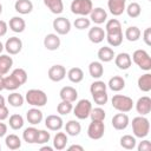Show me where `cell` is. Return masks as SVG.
Masks as SVG:
<instances>
[{
	"label": "cell",
	"instance_id": "cell-1",
	"mask_svg": "<svg viewBox=\"0 0 151 151\" xmlns=\"http://www.w3.org/2000/svg\"><path fill=\"white\" fill-rule=\"evenodd\" d=\"M132 132L136 138H145L150 132V122L145 116H137L132 119Z\"/></svg>",
	"mask_w": 151,
	"mask_h": 151
},
{
	"label": "cell",
	"instance_id": "cell-2",
	"mask_svg": "<svg viewBox=\"0 0 151 151\" xmlns=\"http://www.w3.org/2000/svg\"><path fill=\"white\" fill-rule=\"evenodd\" d=\"M25 100L34 107H42L47 104V94L39 88H31L25 94Z\"/></svg>",
	"mask_w": 151,
	"mask_h": 151
},
{
	"label": "cell",
	"instance_id": "cell-3",
	"mask_svg": "<svg viewBox=\"0 0 151 151\" xmlns=\"http://www.w3.org/2000/svg\"><path fill=\"white\" fill-rule=\"evenodd\" d=\"M111 104L113 109H116L119 112H124V113L130 112L134 105L132 98L127 96H123V94H114L111 99Z\"/></svg>",
	"mask_w": 151,
	"mask_h": 151
},
{
	"label": "cell",
	"instance_id": "cell-4",
	"mask_svg": "<svg viewBox=\"0 0 151 151\" xmlns=\"http://www.w3.org/2000/svg\"><path fill=\"white\" fill-rule=\"evenodd\" d=\"M93 9L92 0H73L71 2V12L79 17L90 15Z\"/></svg>",
	"mask_w": 151,
	"mask_h": 151
},
{
	"label": "cell",
	"instance_id": "cell-5",
	"mask_svg": "<svg viewBox=\"0 0 151 151\" xmlns=\"http://www.w3.org/2000/svg\"><path fill=\"white\" fill-rule=\"evenodd\" d=\"M131 59L139 68H142L144 71L151 70V58H150V54L145 50H136L133 52Z\"/></svg>",
	"mask_w": 151,
	"mask_h": 151
},
{
	"label": "cell",
	"instance_id": "cell-6",
	"mask_svg": "<svg viewBox=\"0 0 151 151\" xmlns=\"http://www.w3.org/2000/svg\"><path fill=\"white\" fill-rule=\"evenodd\" d=\"M92 110V104L88 99H80L76 106L73 107V114L78 118V119H86L90 117Z\"/></svg>",
	"mask_w": 151,
	"mask_h": 151
},
{
	"label": "cell",
	"instance_id": "cell-7",
	"mask_svg": "<svg viewBox=\"0 0 151 151\" xmlns=\"http://www.w3.org/2000/svg\"><path fill=\"white\" fill-rule=\"evenodd\" d=\"M105 133V124L104 120H92L87 127V136L93 140H98L103 138Z\"/></svg>",
	"mask_w": 151,
	"mask_h": 151
},
{
	"label": "cell",
	"instance_id": "cell-8",
	"mask_svg": "<svg viewBox=\"0 0 151 151\" xmlns=\"http://www.w3.org/2000/svg\"><path fill=\"white\" fill-rule=\"evenodd\" d=\"M53 29L59 35H65L71 31V22L65 17H58L53 20Z\"/></svg>",
	"mask_w": 151,
	"mask_h": 151
},
{
	"label": "cell",
	"instance_id": "cell-9",
	"mask_svg": "<svg viewBox=\"0 0 151 151\" xmlns=\"http://www.w3.org/2000/svg\"><path fill=\"white\" fill-rule=\"evenodd\" d=\"M5 50L11 55H15V54L20 53V51L22 50V41H21V39L18 38V37L8 38L6 40V42H5Z\"/></svg>",
	"mask_w": 151,
	"mask_h": 151
},
{
	"label": "cell",
	"instance_id": "cell-10",
	"mask_svg": "<svg viewBox=\"0 0 151 151\" xmlns=\"http://www.w3.org/2000/svg\"><path fill=\"white\" fill-rule=\"evenodd\" d=\"M47 76L50 78V80L52 81H61L65 77H66V68L63 66V65H53L48 68V72H47Z\"/></svg>",
	"mask_w": 151,
	"mask_h": 151
},
{
	"label": "cell",
	"instance_id": "cell-11",
	"mask_svg": "<svg viewBox=\"0 0 151 151\" xmlns=\"http://www.w3.org/2000/svg\"><path fill=\"white\" fill-rule=\"evenodd\" d=\"M111 124L112 126L118 130V131H122V130H125L129 124H130V119H129V116L124 112H120V113H117L112 117V120H111Z\"/></svg>",
	"mask_w": 151,
	"mask_h": 151
},
{
	"label": "cell",
	"instance_id": "cell-12",
	"mask_svg": "<svg viewBox=\"0 0 151 151\" xmlns=\"http://www.w3.org/2000/svg\"><path fill=\"white\" fill-rule=\"evenodd\" d=\"M114 64L119 70H129L132 65V59L131 55L126 52H120L117 55H114Z\"/></svg>",
	"mask_w": 151,
	"mask_h": 151
},
{
	"label": "cell",
	"instance_id": "cell-13",
	"mask_svg": "<svg viewBox=\"0 0 151 151\" xmlns=\"http://www.w3.org/2000/svg\"><path fill=\"white\" fill-rule=\"evenodd\" d=\"M107 7L112 15L119 17L125 11L126 0H107Z\"/></svg>",
	"mask_w": 151,
	"mask_h": 151
},
{
	"label": "cell",
	"instance_id": "cell-14",
	"mask_svg": "<svg viewBox=\"0 0 151 151\" xmlns=\"http://www.w3.org/2000/svg\"><path fill=\"white\" fill-rule=\"evenodd\" d=\"M136 110L139 116H146L151 112V98L147 96L140 97L136 103Z\"/></svg>",
	"mask_w": 151,
	"mask_h": 151
},
{
	"label": "cell",
	"instance_id": "cell-15",
	"mask_svg": "<svg viewBox=\"0 0 151 151\" xmlns=\"http://www.w3.org/2000/svg\"><path fill=\"white\" fill-rule=\"evenodd\" d=\"M45 126L50 131H59L64 126V122H63L60 116L50 114L45 118Z\"/></svg>",
	"mask_w": 151,
	"mask_h": 151
},
{
	"label": "cell",
	"instance_id": "cell-16",
	"mask_svg": "<svg viewBox=\"0 0 151 151\" xmlns=\"http://www.w3.org/2000/svg\"><path fill=\"white\" fill-rule=\"evenodd\" d=\"M60 38L55 33H50L44 38V46L48 51H55L60 47Z\"/></svg>",
	"mask_w": 151,
	"mask_h": 151
},
{
	"label": "cell",
	"instance_id": "cell-17",
	"mask_svg": "<svg viewBox=\"0 0 151 151\" xmlns=\"http://www.w3.org/2000/svg\"><path fill=\"white\" fill-rule=\"evenodd\" d=\"M107 19V12L101 7H96L90 13V20L93 21L97 25L104 24Z\"/></svg>",
	"mask_w": 151,
	"mask_h": 151
},
{
	"label": "cell",
	"instance_id": "cell-18",
	"mask_svg": "<svg viewBox=\"0 0 151 151\" xmlns=\"http://www.w3.org/2000/svg\"><path fill=\"white\" fill-rule=\"evenodd\" d=\"M87 37H88L91 42L99 44L105 38V29H103L100 26H93L92 28H90V31L87 33Z\"/></svg>",
	"mask_w": 151,
	"mask_h": 151
},
{
	"label": "cell",
	"instance_id": "cell-19",
	"mask_svg": "<svg viewBox=\"0 0 151 151\" xmlns=\"http://www.w3.org/2000/svg\"><path fill=\"white\" fill-rule=\"evenodd\" d=\"M42 118H44L42 112L38 107H34L33 106L32 109H29L26 112V119H27V122L31 125H38V124H40L42 122Z\"/></svg>",
	"mask_w": 151,
	"mask_h": 151
},
{
	"label": "cell",
	"instance_id": "cell-20",
	"mask_svg": "<svg viewBox=\"0 0 151 151\" xmlns=\"http://www.w3.org/2000/svg\"><path fill=\"white\" fill-rule=\"evenodd\" d=\"M59 96H60L61 100H66V101L73 103L78 98V91L74 87H72V86H64L60 90Z\"/></svg>",
	"mask_w": 151,
	"mask_h": 151
},
{
	"label": "cell",
	"instance_id": "cell-21",
	"mask_svg": "<svg viewBox=\"0 0 151 151\" xmlns=\"http://www.w3.org/2000/svg\"><path fill=\"white\" fill-rule=\"evenodd\" d=\"M14 9L19 14H29L33 11V4L31 0H17L14 4Z\"/></svg>",
	"mask_w": 151,
	"mask_h": 151
},
{
	"label": "cell",
	"instance_id": "cell-22",
	"mask_svg": "<svg viewBox=\"0 0 151 151\" xmlns=\"http://www.w3.org/2000/svg\"><path fill=\"white\" fill-rule=\"evenodd\" d=\"M8 26L11 31H13L14 33H21L26 28V22L21 17H13L9 19Z\"/></svg>",
	"mask_w": 151,
	"mask_h": 151
},
{
	"label": "cell",
	"instance_id": "cell-23",
	"mask_svg": "<svg viewBox=\"0 0 151 151\" xmlns=\"http://www.w3.org/2000/svg\"><path fill=\"white\" fill-rule=\"evenodd\" d=\"M97 55H98V59L101 63H110V61H112L114 59V55L116 54H114V51L111 47L104 46V47H100L98 50Z\"/></svg>",
	"mask_w": 151,
	"mask_h": 151
},
{
	"label": "cell",
	"instance_id": "cell-24",
	"mask_svg": "<svg viewBox=\"0 0 151 151\" xmlns=\"http://www.w3.org/2000/svg\"><path fill=\"white\" fill-rule=\"evenodd\" d=\"M106 85L113 92H119L125 87V79L120 76H113L112 78H110V80Z\"/></svg>",
	"mask_w": 151,
	"mask_h": 151
},
{
	"label": "cell",
	"instance_id": "cell-25",
	"mask_svg": "<svg viewBox=\"0 0 151 151\" xmlns=\"http://www.w3.org/2000/svg\"><path fill=\"white\" fill-rule=\"evenodd\" d=\"M88 73L92 78L99 79L104 74V66L101 61H92L88 65Z\"/></svg>",
	"mask_w": 151,
	"mask_h": 151
},
{
	"label": "cell",
	"instance_id": "cell-26",
	"mask_svg": "<svg viewBox=\"0 0 151 151\" xmlns=\"http://www.w3.org/2000/svg\"><path fill=\"white\" fill-rule=\"evenodd\" d=\"M68 142L67 133L65 132H57V134L53 138V149L55 150H64L66 147V144Z\"/></svg>",
	"mask_w": 151,
	"mask_h": 151
},
{
	"label": "cell",
	"instance_id": "cell-27",
	"mask_svg": "<svg viewBox=\"0 0 151 151\" xmlns=\"http://www.w3.org/2000/svg\"><path fill=\"white\" fill-rule=\"evenodd\" d=\"M65 131L68 136H72V137H76L78 136L80 132H81V125L78 120H74V119H71L66 123L65 125Z\"/></svg>",
	"mask_w": 151,
	"mask_h": 151
},
{
	"label": "cell",
	"instance_id": "cell-28",
	"mask_svg": "<svg viewBox=\"0 0 151 151\" xmlns=\"http://www.w3.org/2000/svg\"><path fill=\"white\" fill-rule=\"evenodd\" d=\"M13 66V59L8 54H1L0 55V74L5 76L9 72V70Z\"/></svg>",
	"mask_w": 151,
	"mask_h": 151
},
{
	"label": "cell",
	"instance_id": "cell-29",
	"mask_svg": "<svg viewBox=\"0 0 151 151\" xmlns=\"http://www.w3.org/2000/svg\"><path fill=\"white\" fill-rule=\"evenodd\" d=\"M44 4L53 14H61L64 11L63 0H44Z\"/></svg>",
	"mask_w": 151,
	"mask_h": 151
},
{
	"label": "cell",
	"instance_id": "cell-30",
	"mask_svg": "<svg viewBox=\"0 0 151 151\" xmlns=\"http://www.w3.org/2000/svg\"><path fill=\"white\" fill-rule=\"evenodd\" d=\"M66 74H67L68 80L74 84H78L84 79V71L80 67H72L68 70V72Z\"/></svg>",
	"mask_w": 151,
	"mask_h": 151
},
{
	"label": "cell",
	"instance_id": "cell-31",
	"mask_svg": "<svg viewBox=\"0 0 151 151\" xmlns=\"http://www.w3.org/2000/svg\"><path fill=\"white\" fill-rule=\"evenodd\" d=\"M38 129H35L34 126H29L26 127L22 132V139L27 143V144H35L37 140V136H38Z\"/></svg>",
	"mask_w": 151,
	"mask_h": 151
},
{
	"label": "cell",
	"instance_id": "cell-32",
	"mask_svg": "<svg viewBox=\"0 0 151 151\" xmlns=\"http://www.w3.org/2000/svg\"><path fill=\"white\" fill-rule=\"evenodd\" d=\"M137 85L138 88L143 92H149L151 90V74L150 73H145L143 76H140L137 80Z\"/></svg>",
	"mask_w": 151,
	"mask_h": 151
},
{
	"label": "cell",
	"instance_id": "cell-33",
	"mask_svg": "<svg viewBox=\"0 0 151 151\" xmlns=\"http://www.w3.org/2000/svg\"><path fill=\"white\" fill-rule=\"evenodd\" d=\"M5 144L9 150H18L21 147V139L19 138V136L11 133L8 136H6L5 138Z\"/></svg>",
	"mask_w": 151,
	"mask_h": 151
},
{
	"label": "cell",
	"instance_id": "cell-34",
	"mask_svg": "<svg viewBox=\"0 0 151 151\" xmlns=\"http://www.w3.org/2000/svg\"><path fill=\"white\" fill-rule=\"evenodd\" d=\"M140 35H142V32H140V29L137 26H130V27H127L125 29V33H124V37L129 41H131V42H134V41L139 40Z\"/></svg>",
	"mask_w": 151,
	"mask_h": 151
},
{
	"label": "cell",
	"instance_id": "cell-35",
	"mask_svg": "<svg viewBox=\"0 0 151 151\" xmlns=\"http://www.w3.org/2000/svg\"><path fill=\"white\" fill-rule=\"evenodd\" d=\"M105 38H106V40H107V42H109L110 46H112V47H118V46H120L122 42H123V38H124L123 31H122V32H117V33L105 34Z\"/></svg>",
	"mask_w": 151,
	"mask_h": 151
},
{
	"label": "cell",
	"instance_id": "cell-36",
	"mask_svg": "<svg viewBox=\"0 0 151 151\" xmlns=\"http://www.w3.org/2000/svg\"><path fill=\"white\" fill-rule=\"evenodd\" d=\"M137 145V140L134 136L131 134H124L120 137V146L126 150H133Z\"/></svg>",
	"mask_w": 151,
	"mask_h": 151
},
{
	"label": "cell",
	"instance_id": "cell-37",
	"mask_svg": "<svg viewBox=\"0 0 151 151\" xmlns=\"http://www.w3.org/2000/svg\"><path fill=\"white\" fill-rule=\"evenodd\" d=\"M122 24L118 19H110L109 21H106L105 25V34H110V33H117V32H122Z\"/></svg>",
	"mask_w": 151,
	"mask_h": 151
},
{
	"label": "cell",
	"instance_id": "cell-38",
	"mask_svg": "<svg viewBox=\"0 0 151 151\" xmlns=\"http://www.w3.org/2000/svg\"><path fill=\"white\" fill-rule=\"evenodd\" d=\"M7 101L11 106L13 107H20L24 105V101H25V98L22 97V94L18 93V92H12L11 94H8V98H7Z\"/></svg>",
	"mask_w": 151,
	"mask_h": 151
},
{
	"label": "cell",
	"instance_id": "cell-39",
	"mask_svg": "<svg viewBox=\"0 0 151 151\" xmlns=\"http://www.w3.org/2000/svg\"><path fill=\"white\" fill-rule=\"evenodd\" d=\"M24 118L21 114H18V113H14L9 117V120H8V124H9V127L12 130H20L22 126H24Z\"/></svg>",
	"mask_w": 151,
	"mask_h": 151
},
{
	"label": "cell",
	"instance_id": "cell-40",
	"mask_svg": "<svg viewBox=\"0 0 151 151\" xmlns=\"http://www.w3.org/2000/svg\"><path fill=\"white\" fill-rule=\"evenodd\" d=\"M125 11H126V13H127V15L130 17V18H132V19H134V18H138L139 15H140V13H142V7H140V5L138 4V2H131V4H129L127 5V7H125Z\"/></svg>",
	"mask_w": 151,
	"mask_h": 151
},
{
	"label": "cell",
	"instance_id": "cell-41",
	"mask_svg": "<svg viewBox=\"0 0 151 151\" xmlns=\"http://www.w3.org/2000/svg\"><path fill=\"white\" fill-rule=\"evenodd\" d=\"M21 85L14 79V77L12 74L7 76V77H4V88L5 90H8V91H15L20 87Z\"/></svg>",
	"mask_w": 151,
	"mask_h": 151
},
{
	"label": "cell",
	"instance_id": "cell-42",
	"mask_svg": "<svg viewBox=\"0 0 151 151\" xmlns=\"http://www.w3.org/2000/svg\"><path fill=\"white\" fill-rule=\"evenodd\" d=\"M72 110H73L72 103H71V101H66V100H61V101L58 104V106H57V111H58V113L61 114V116H66V114L71 113Z\"/></svg>",
	"mask_w": 151,
	"mask_h": 151
},
{
	"label": "cell",
	"instance_id": "cell-43",
	"mask_svg": "<svg viewBox=\"0 0 151 151\" xmlns=\"http://www.w3.org/2000/svg\"><path fill=\"white\" fill-rule=\"evenodd\" d=\"M13 77H14V79L20 84V85H24L26 81H27V72L24 70V68H15V70H13L12 71V73H11Z\"/></svg>",
	"mask_w": 151,
	"mask_h": 151
},
{
	"label": "cell",
	"instance_id": "cell-44",
	"mask_svg": "<svg viewBox=\"0 0 151 151\" xmlns=\"http://www.w3.org/2000/svg\"><path fill=\"white\" fill-rule=\"evenodd\" d=\"M106 88H107V85H106L104 81H101V80H96V81H93V83L91 84V86H90V92H91V94H96V93L106 91Z\"/></svg>",
	"mask_w": 151,
	"mask_h": 151
},
{
	"label": "cell",
	"instance_id": "cell-45",
	"mask_svg": "<svg viewBox=\"0 0 151 151\" xmlns=\"http://www.w3.org/2000/svg\"><path fill=\"white\" fill-rule=\"evenodd\" d=\"M73 25H74V27H76L77 29H86V28L90 27L91 20L87 19L86 17H79V18H77V19L74 20Z\"/></svg>",
	"mask_w": 151,
	"mask_h": 151
},
{
	"label": "cell",
	"instance_id": "cell-46",
	"mask_svg": "<svg viewBox=\"0 0 151 151\" xmlns=\"http://www.w3.org/2000/svg\"><path fill=\"white\" fill-rule=\"evenodd\" d=\"M92 97H93L94 103H96L97 105H99V106L105 105V104L107 103V100H109V94H107L106 91L99 92V93H96V94H92Z\"/></svg>",
	"mask_w": 151,
	"mask_h": 151
},
{
	"label": "cell",
	"instance_id": "cell-47",
	"mask_svg": "<svg viewBox=\"0 0 151 151\" xmlns=\"http://www.w3.org/2000/svg\"><path fill=\"white\" fill-rule=\"evenodd\" d=\"M90 117L92 120H104L106 117V113L101 107H94V109L92 107Z\"/></svg>",
	"mask_w": 151,
	"mask_h": 151
},
{
	"label": "cell",
	"instance_id": "cell-48",
	"mask_svg": "<svg viewBox=\"0 0 151 151\" xmlns=\"http://www.w3.org/2000/svg\"><path fill=\"white\" fill-rule=\"evenodd\" d=\"M50 138H51V133L47 130H39L35 144H46L50 142Z\"/></svg>",
	"mask_w": 151,
	"mask_h": 151
},
{
	"label": "cell",
	"instance_id": "cell-49",
	"mask_svg": "<svg viewBox=\"0 0 151 151\" xmlns=\"http://www.w3.org/2000/svg\"><path fill=\"white\" fill-rule=\"evenodd\" d=\"M142 139H143V138H142ZM137 149H138V151H150V150H151V142L147 140V139H143V140L138 144Z\"/></svg>",
	"mask_w": 151,
	"mask_h": 151
},
{
	"label": "cell",
	"instance_id": "cell-50",
	"mask_svg": "<svg viewBox=\"0 0 151 151\" xmlns=\"http://www.w3.org/2000/svg\"><path fill=\"white\" fill-rule=\"evenodd\" d=\"M143 40L147 46H151V28L150 27L145 28V31L143 33Z\"/></svg>",
	"mask_w": 151,
	"mask_h": 151
},
{
	"label": "cell",
	"instance_id": "cell-51",
	"mask_svg": "<svg viewBox=\"0 0 151 151\" xmlns=\"http://www.w3.org/2000/svg\"><path fill=\"white\" fill-rule=\"evenodd\" d=\"M9 116L8 109L6 107V105H0V120H5L7 119Z\"/></svg>",
	"mask_w": 151,
	"mask_h": 151
},
{
	"label": "cell",
	"instance_id": "cell-52",
	"mask_svg": "<svg viewBox=\"0 0 151 151\" xmlns=\"http://www.w3.org/2000/svg\"><path fill=\"white\" fill-rule=\"evenodd\" d=\"M7 29H8V24L4 20H0V38L7 33Z\"/></svg>",
	"mask_w": 151,
	"mask_h": 151
},
{
	"label": "cell",
	"instance_id": "cell-53",
	"mask_svg": "<svg viewBox=\"0 0 151 151\" xmlns=\"http://www.w3.org/2000/svg\"><path fill=\"white\" fill-rule=\"evenodd\" d=\"M6 133H7V125L2 123V120H0V138L6 136Z\"/></svg>",
	"mask_w": 151,
	"mask_h": 151
},
{
	"label": "cell",
	"instance_id": "cell-54",
	"mask_svg": "<svg viewBox=\"0 0 151 151\" xmlns=\"http://www.w3.org/2000/svg\"><path fill=\"white\" fill-rule=\"evenodd\" d=\"M67 150H68V151H74V150H77V151H84V147H83L81 145H76V144H73V145L68 146Z\"/></svg>",
	"mask_w": 151,
	"mask_h": 151
},
{
	"label": "cell",
	"instance_id": "cell-55",
	"mask_svg": "<svg viewBox=\"0 0 151 151\" xmlns=\"http://www.w3.org/2000/svg\"><path fill=\"white\" fill-rule=\"evenodd\" d=\"M40 151H53V147L52 146H48V145H45V146H41L40 147Z\"/></svg>",
	"mask_w": 151,
	"mask_h": 151
},
{
	"label": "cell",
	"instance_id": "cell-56",
	"mask_svg": "<svg viewBox=\"0 0 151 151\" xmlns=\"http://www.w3.org/2000/svg\"><path fill=\"white\" fill-rule=\"evenodd\" d=\"M2 90H5V88H4V76L0 74V92H1Z\"/></svg>",
	"mask_w": 151,
	"mask_h": 151
},
{
	"label": "cell",
	"instance_id": "cell-57",
	"mask_svg": "<svg viewBox=\"0 0 151 151\" xmlns=\"http://www.w3.org/2000/svg\"><path fill=\"white\" fill-rule=\"evenodd\" d=\"M0 105H5V98L2 97V94H0Z\"/></svg>",
	"mask_w": 151,
	"mask_h": 151
},
{
	"label": "cell",
	"instance_id": "cell-58",
	"mask_svg": "<svg viewBox=\"0 0 151 151\" xmlns=\"http://www.w3.org/2000/svg\"><path fill=\"white\" fill-rule=\"evenodd\" d=\"M4 48H5V45H4V44H2L1 41H0V53H1L2 51H4Z\"/></svg>",
	"mask_w": 151,
	"mask_h": 151
},
{
	"label": "cell",
	"instance_id": "cell-59",
	"mask_svg": "<svg viewBox=\"0 0 151 151\" xmlns=\"http://www.w3.org/2000/svg\"><path fill=\"white\" fill-rule=\"evenodd\" d=\"M1 13H2V5L0 4V14H1Z\"/></svg>",
	"mask_w": 151,
	"mask_h": 151
},
{
	"label": "cell",
	"instance_id": "cell-60",
	"mask_svg": "<svg viewBox=\"0 0 151 151\" xmlns=\"http://www.w3.org/2000/svg\"><path fill=\"white\" fill-rule=\"evenodd\" d=\"M0 150H1V145H0Z\"/></svg>",
	"mask_w": 151,
	"mask_h": 151
},
{
	"label": "cell",
	"instance_id": "cell-61",
	"mask_svg": "<svg viewBox=\"0 0 151 151\" xmlns=\"http://www.w3.org/2000/svg\"><path fill=\"white\" fill-rule=\"evenodd\" d=\"M147 1H151V0H147Z\"/></svg>",
	"mask_w": 151,
	"mask_h": 151
}]
</instances>
